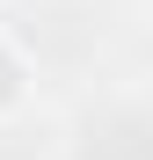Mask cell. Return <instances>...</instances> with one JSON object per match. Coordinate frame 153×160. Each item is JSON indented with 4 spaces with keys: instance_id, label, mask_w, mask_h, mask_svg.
Here are the masks:
<instances>
[{
    "instance_id": "6da1fadb",
    "label": "cell",
    "mask_w": 153,
    "mask_h": 160,
    "mask_svg": "<svg viewBox=\"0 0 153 160\" xmlns=\"http://www.w3.org/2000/svg\"><path fill=\"white\" fill-rule=\"evenodd\" d=\"M29 80H37V66H29V51H22L8 29H0V117H15L22 102H29Z\"/></svg>"
}]
</instances>
